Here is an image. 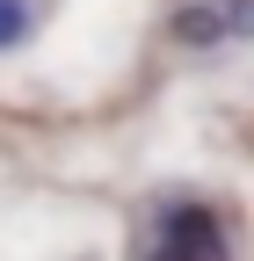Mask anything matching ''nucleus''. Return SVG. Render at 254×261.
<instances>
[{
  "instance_id": "f257e3e1",
  "label": "nucleus",
  "mask_w": 254,
  "mask_h": 261,
  "mask_svg": "<svg viewBox=\"0 0 254 261\" xmlns=\"http://www.w3.org/2000/svg\"><path fill=\"white\" fill-rule=\"evenodd\" d=\"M131 261H233V225L211 196H160L131 240Z\"/></svg>"
},
{
  "instance_id": "20e7f679",
  "label": "nucleus",
  "mask_w": 254,
  "mask_h": 261,
  "mask_svg": "<svg viewBox=\"0 0 254 261\" xmlns=\"http://www.w3.org/2000/svg\"><path fill=\"white\" fill-rule=\"evenodd\" d=\"M225 37L233 44H254V0H225Z\"/></svg>"
},
{
  "instance_id": "f03ea898",
  "label": "nucleus",
  "mask_w": 254,
  "mask_h": 261,
  "mask_svg": "<svg viewBox=\"0 0 254 261\" xmlns=\"http://www.w3.org/2000/svg\"><path fill=\"white\" fill-rule=\"evenodd\" d=\"M167 37L182 51H218V44H233L225 37V0H182V8L167 15Z\"/></svg>"
},
{
  "instance_id": "7ed1b4c3",
  "label": "nucleus",
  "mask_w": 254,
  "mask_h": 261,
  "mask_svg": "<svg viewBox=\"0 0 254 261\" xmlns=\"http://www.w3.org/2000/svg\"><path fill=\"white\" fill-rule=\"evenodd\" d=\"M44 8H51V0H0V58H8V51H22L29 37H37Z\"/></svg>"
}]
</instances>
